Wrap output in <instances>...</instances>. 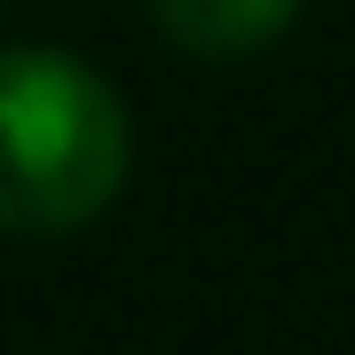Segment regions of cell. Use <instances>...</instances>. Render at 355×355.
Listing matches in <instances>:
<instances>
[{"label": "cell", "instance_id": "cell-1", "mask_svg": "<svg viewBox=\"0 0 355 355\" xmlns=\"http://www.w3.org/2000/svg\"><path fill=\"white\" fill-rule=\"evenodd\" d=\"M135 127L95 64L0 48V237H71L127 190Z\"/></svg>", "mask_w": 355, "mask_h": 355}, {"label": "cell", "instance_id": "cell-2", "mask_svg": "<svg viewBox=\"0 0 355 355\" xmlns=\"http://www.w3.org/2000/svg\"><path fill=\"white\" fill-rule=\"evenodd\" d=\"M142 8L166 48L198 55V64H245L300 24L308 0H142Z\"/></svg>", "mask_w": 355, "mask_h": 355}, {"label": "cell", "instance_id": "cell-3", "mask_svg": "<svg viewBox=\"0 0 355 355\" xmlns=\"http://www.w3.org/2000/svg\"><path fill=\"white\" fill-rule=\"evenodd\" d=\"M0 16H8V0H0Z\"/></svg>", "mask_w": 355, "mask_h": 355}]
</instances>
